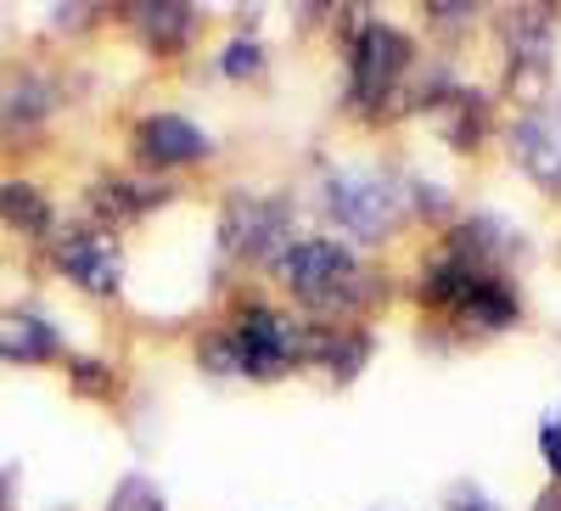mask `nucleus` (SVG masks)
Instances as JSON below:
<instances>
[{"label": "nucleus", "instance_id": "aec40b11", "mask_svg": "<svg viewBox=\"0 0 561 511\" xmlns=\"http://www.w3.org/2000/svg\"><path fill=\"white\" fill-rule=\"evenodd\" d=\"M545 461H550V473L561 478V416H556V422L545 428Z\"/></svg>", "mask_w": 561, "mask_h": 511}, {"label": "nucleus", "instance_id": "ddd939ff", "mask_svg": "<svg viewBox=\"0 0 561 511\" xmlns=\"http://www.w3.org/2000/svg\"><path fill=\"white\" fill-rule=\"evenodd\" d=\"M135 29L147 34V45H158L163 57H174L185 34H192V12L180 0H163V7H135Z\"/></svg>", "mask_w": 561, "mask_h": 511}, {"label": "nucleus", "instance_id": "39448f33", "mask_svg": "<svg viewBox=\"0 0 561 511\" xmlns=\"http://www.w3.org/2000/svg\"><path fill=\"white\" fill-rule=\"evenodd\" d=\"M410 68V39L388 23H365L354 39V102H382L399 84V73Z\"/></svg>", "mask_w": 561, "mask_h": 511}, {"label": "nucleus", "instance_id": "dca6fc26", "mask_svg": "<svg viewBox=\"0 0 561 511\" xmlns=\"http://www.w3.org/2000/svg\"><path fill=\"white\" fill-rule=\"evenodd\" d=\"M460 320H466V327H483V332H500V327H511V320H517V298H511L500 282H494V275H489V282L472 293V298H466L460 309H455Z\"/></svg>", "mask_w": 561, "mask_h": 511}, {"label": "nucleus", "instance_id": "a211bd4d", "mask_svg": "<svg viewBox=\"0 0 561 511\" xmlns=\"http://www.w3.org/2000/svg\"><path fill=\"white\" fill-rule=\"evenodd\" d=\"M259 45L253 39H237V45H230V52H225V73H259Z\"/></svg>", "mask_w": 561, "mask_h": 511}, {"label": "nucleus", "instance_id": "9d476101", "mask_svg": "<svg viewBox=\"0 0 561 511\" xmlns=\"http://www.w3.org/2000/svg\"><path fill=\"white\" fill-rule=\"evenodd\" d=\"M483 282H489L483 264H472V259L449 253V259H438V264L427 270V282H421V293H427V304H438V309H460V304L472 298Z\"/></svg>", "mask_w": 561, "mask_h": 511}, {"label": "nucleus", "instance_id": "1a4fd4ad", "mask_svg": "<svg viewBox=\"0 0 561 511\" xmlns=\"http://www.w3.org/2000/svg\"><path fill=\"white\" fill-rule=\"evenodd\" d=\"M135 141H140V158H147V163H158V169L208 158V135H203L197 124L174 118V113H158V118H147V124L135 129Z\"/></svg>", "mask_w": 561, "mask_h": 511}, {"label": "nucleus", "instance_id": "412c9836", "mask_svg": "<svg viewBox=\"0 0 561 511\" xmlns=\"http://www.w3.org/2000/svg\"><path fill=\"white\" fill-rule=\"evenodd\" d=\"M539 511H561V495H545V500H539Z\"/></svg>", "mask_w": 561, "mask_h": 511}, {"label": "nucleus", "instance_id": "4468645a", "mask_svg": "<svg viewBox=\"0 0 561 511\" xmlns=\"http://www.w3.org/2000/svg\"><path fill=\"white\" fill-rule=\"evenodd\" d=\"M96 208L107 219H135V214H147L152 203H169L163 185H140V180H96Z\"/></svg>", "mask_w": 561, "mask_h": 511}, {"label": "nucleus", "instance_id": "20e7f679", "mask_svg": "<svg viewBox=\"0 0 561 511\" xmlns=\"http://www.w3.org/2000/svg\"><path fill=\"white\" fill-rule=\"evenodd\" d=\"M550 39H556V12L550 7H517L505 18V45H511V90L523 102H539L550 79Z\"/></svg>", "mask_w": 561, "mask_h": 511}, {"label": "nucleus", "instance_id": "f257e3e1", "mask_svg": "<svg viewBox=\"0 0 561 511\" xmlns=\"http://www.w3.org/2000/svg\"><path fill=\"white\" fill-rule=\"evenodd\" d=\"M275 275H280V287L298 293L304 304L314 309H359L370 298V282H365V270L354 264L348 248L337 242H293V248H280L275 259Z\"/></svg>", "mask_w": 561, "mask_h": 511}, {"label": "nucleus", "instance_id": "0eeeda50", "mask_svg": "<svg viewBox=\"0 0 561 511\" xmlns=\"http://www.w3.org/2000/svg\"><path fill=\"white\" fill-rule=\"evenodd\" d=\"M57 259L84 293H118V282H124V253L107 230H73L57 248Z\"/></svg>", "mask_w": 561, "mask_h": 511}, {"label": "nucleus", "instance_id": "9b49d317", "mask_svg": "<svg viewBox=\"0 0 561 511\" xmlns=\"http://www.w3.org/2000/svg\"><path fill=\"white\" fill-rule=\"evenodd\" d=\"M0 354L28 365V360H51L57 354V332L39 315H0Z\"/></svg>", "mask_w": 561, "mask_h": 511}, {"label": "nucleus", "instance_id": "6ab92c4d", "mask_svg": "<svg viewBox=\"0 0 561 511\" xmlns=\"http://www.w3.org/2000/svg\"><path fill=\"white\" fill-rule=\"evenodd\" d=\"M203 365H208V371H237V349H230V338L203 343Z\"/></svg>", "mask_w": 561, "mask_h": 511}, {"label": "nucleus", "instance_id": "7ed1b4c3", "mask_svg": "<svg viewBox=\"0 0 561 511\" xmlns=\"http://www.w3.org/2000/svg\"><path fill=\"white\" fill-rule=\"evenodd\" d=\"M304 338L309 327L275 315V309H248L230 332V349H237V371H253V377H280L293 360H304Z\"/></svg>", "mask_w": 561, "mask_h": 511}, {"label": "nucleus", "instance_id": "2eb2a0df", "mask_svg": "<svg viewBox=\"0 0 561 511\" xmlns=\"http://www.w3.org/2000/svg\"><path fill=\"white\" fill-rule=\"evenodd\" d=\"M438 124H444V141L449 147H478V135H483V102L478 96H466V90H449V96L438 102Z\"/></svg>", "mask_w": 561, "mask_h": 511}, {"label": "nucleus", "instance_id": "f3484780", "mask_svg": "<svg viewBox=\"0 0 561 511\" xmlns=\"http://www.w3.org/2000/svg\"><path fill=\"white\" fill-rule=\"evenodd\" d=\"M107 511H163V495H158L147 478H124Z\"/></svg>", "mask_w": 561, "mask_h": 511}, {"label": "nucleus", "instance_id": "423d86ee", "mask_svg": "<svg viewBox=\"0 0 561 511\" xmlns=\"http://www.w3.org/2000/svg\"><path fill=\"white\" fill-rule=\"evenodd\" d=\"M219 230H225L230 253H248V259L270 253L280 237H287V203L280 197H230Z\"/></svg>", "mask_w": 561, "mask_h": 511}, {"label": "nucleus", "instance_id": "f03ea898", "mask_svg": "<svg viewBox=\"0 0 561 511\" xmlns=\"http://www.w3.org/2000/svg\"><path fill=\"white\" fill-rule=\"evenodd\" d=\"M325 208H332V219L343 230H354V237H365V242L393 237L399 219H404L399 185H388L382 174H359V169H343V174L325 180Z\"/></svg>", "mask_w": 561, "mask_h": 511}, {"label": "nucleus", "instance_id": "6e6552de", "mask_svg": "<svg viewBox=\"0 0 561 511\" xmlns=\"http://www.w3.org/2000/svg\"><path fill=\"white\" fill-rule=\"evenodd\" d=\"M511 147H517V158H523V169H528L534 180L561 185V102L534 107V113L517 124V135H511Z\"/></svg>", "mask_w": 561, "mask_h": 511}, {"label": "nucleus", "instance_id": "f8f14e48", "mask_svg": "<svg viewBox=\"0 0 561 511\" xmlns=\"http://www.w3.org/2000/svg\"><path fill=\"white\" fill-rule=\"evenodd\" d=\"M0 219H7L12 230H23V237H39V230H51V203L39 197V185L7 180L0 185Z\"/></svg>", "mask_w": 561, "mask_h": 511}]
</instances>
